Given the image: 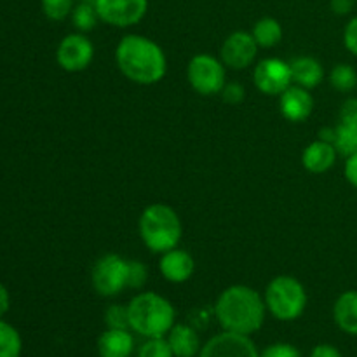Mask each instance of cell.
<instances>
[{"label":"cell","mask_w":357,"mask_h":357,"mask_svg":"<svg viewBox=\"0 0 357 357\" xmlns=\"http://www.w3.org/2000/svg\"><path fill=\"white\" fill-rule=\"evenodd\" d=\"M335 149L340 155L351 157L357 153V126L342 124L335 126Z\"/></svg>","instance_id":"603a6c76"},{"label":"cell","mask_w":357,"mask_h":357,"mask_svg":"<svg viewBox=\"0 0 357 357\" xmlns=\"http://www.w3.org/2000/svg\"><path fill=\"white\" fill-rule=\"evenodd\" d=\"M129 328L145 338L166 337L174 326V307L153 291H143L128 303Z\"/></svg>","instance_id":"3957f363"},{"label":"cell","mask_w":357,"mask_h":357,"mask_svg":"<svg viewBox=\"0 0 357 357\" xmlns=\"http://www.w3.org/2000/svg\"><path fill=\"white\" fill-rule=\"evenodd\" d=\"M279 110L289 122H303L314 110V98L309 89L291 84L282 94H279Z\"/></svg>","instance_id":"4fadbf2b"},{"label":"cell","mask_w":357,"mask_h":357,"mask_svg":"<svg viewBox=\"0 0 357 357\" xmlns=\"http://www.w3.org/2000/svg\"><path fill=\"white\" fill-rule=\"evenodd\" d=\"M344 44L357 58V16L352 17L344 30Z\"/></svg>","instance_id":"1f68e13d"},{"label":"cell","mask_w":357,"mask_h":357,"mask_svg":"<svg viewBox=\"0 0 357 357\" xmlns=\"http://www.w3.org/2000/svg\"><path fill=\"white\" fill-rule=\"evenodd\" d=\"M255 86L267 96H279L293 84L291 66L281 58H265L255 66Z\"/></svg>","instance_id":"9c48e42d"},{"label":"cell","mask_w":357,"mask_h":357,"mask_svg":"<svg viewBox=\"0 0 357 357\" xmlns=\"http://www.w3.org/2000/svg\"><path fill=\"white\" fill-rule=\"evenodd\" d=\"M338 122L357 126V98H347L342 103L340 114H338Z\"/></svg>","instance_id":"4dcf8cb0"},{"label":"cell","mask_w":357,"mask_h":357,"mask_svg":"<svg viewBox=\"0 0 357 357\" xmlns=\"http://www.w3.org/2000/svg\"><path fill=\"white\" fill-rule=\"evenodd\" d=\"M260 357H302L298 349L291 344H274L268 345Z\"/></svg>","instance_id":"f546056e"},{"label":"cell","mask_w":357,"mask_h":357,"mask_svg":"<svg viewBox=\"0 0 357 357\" xmlns=\"http://www.w3.org/2000/svg\"><path fill=\"white\" fill-rule=\"evenodd\" d=\"M100 21L115 28L138 24L149 10V0H94Z\"/></svg>","instance_id":"ba28073f"},{"label":"cell","mask_w":357,"mask_h":357,"mask_svg":"<svg viewBox=\"0 0 357 357\" xmlns=\"http://www.w3.org/2000/svg\"><path fill=\"white\" fill-rule=\"evenodd\" d=\"M94 58V45L84 33H70L63 37L56 51V61L65 72L77 73L86 70Z\"/></svg>","instance_id":"30bf717a"},{"label":"cell","mask_w":357,"mask_h":357,"mask_svg":"<svg viewBox=\"0 0 357 357\" xmlns=\"http://www.w3.org/2000/svg\"><path fill=\"white\" fill-rule=\"evenodd\" d=\"M159 271L166 281L173 282V284H181L194 275L195 261L190 253L180 250V248H173V250L162 253L159 260Z\"/></svg>","instance_id":"5bb4252c"},{"label":"cell","mask_w":357,"mask_h":357,"mask_svg":"<svg viewBox=\"0 0 357 357\" xmlns=\"http://www.w3.org/2000/svg\"><path fill=\"white\" fill-rule=\"evenodd\" d=\"M132 351H135V338L129 330L107 328V331H103L98 338L100 357H131Z\"/></svg>","instance_id":"2e32d148"},{"label":"cell","mask_w":357,"mask_h":357,"mask_svg":"<svg viewBox=\"0 0 357 357\" xmlns=\"http://www.w3.org/2000/svg\"><path fill=\"white\" fill-rule=\"evenodd\" d=\"M91 282L98 295L117 296L122 289L128 288V260L115 253L103 255L94 264Z\"/></svg>","instance_id":"52a82bcc"},{"label":"cell","mask_w":357,"mask_h":357,"mask_svg":"<svg viewBox=\"0 0 357 357\" xmlns=\"http://www.w3.org/2000/svg\"><path fill=\"white\" fill-rule=\"evenodd\" d=\"M337 149L333 143L323 142V139H316L310 143L302 153V164L307 171L314 174H321L330 171L337 162Z\"/></svg>","instance_id":"9a60e30c"},{"label":"cell","mask_w":357,"mask_h":357,"mask_svg":"<svg viewBox=\"0 0 357 357\" xmlns=\"http://www.w3.org/2000/svg\"><path fill=\"white\" fill-rule=\"evenodd\" d=\"M289 66H291L293 84H296V86L305 87V89L310 91L323 82V65L312 56H298V58L289 63Z\"/></svg>","instance_id":"e0dca14e"},{"label":"cell","mask_w":357,"mask_h":357,"mask_svg":"<svg viewBox=\"0 0 357 357\" xmlns=\"http://www.w3.org/2000/svg\"><path fill=\"white\" fill-rule=\"evenodd\" d=\"M138 357H174L173 351H171L167 338H149L145 344L139 347Z\"/></svg>","instance_id":"484cf974"},{"label":"cell","mask_w":357,"mask_h":357,"mask_svg":"<svg viewBox=\"0 0 357 357\" xmlns=\"http://www.w3.org/2000/svg\"><path fill=\"white\" fill-rule=\"evenodd\" d=\"M267 310L279 321H295L307 307V291L293 275H278L265 289Z\"/></svg>","instance_id":"5b68a950"},{"label":"cell","mask_w":357,"mask_h":357,"mask_svg":"<svg viewBox=\"0 0 357 357\" xmlns=\"http://www.w3.org/2000/svg\"><path fill=\"white\" fill-rule=\"evenodd\" d=\"M199 357H260V354L248 335L223 331L201 349Z\"/></svg>","instance_id":"7c38bea8"},{"label":"cell","mask_w":357,"mask_h":357,"mask_svg":"<svg viewBox=\"0 0 357 357\" xmlns=\"http://www.w3.org/2000/svg\"><path fill=\"white\" fill-rule=\"evenodd\" d=\"M167 344L174 357H194L201 352L197 331L188 324H174L167 333Z\"/></svg>","instance_id":"ac0fdd59"},{"label":"cell","mask_w":357,"mask_h":357,"mask_svg":"<svg viewBox=\"0 0 357 357\" xmlns=\"http://www.w3.org/2000/svg\"><path fill=\"white\" fill-rule=\"evenodd\" d=\"M251 35H253L255 40H257L258 47L271 49L281 42L282 26L275 17L265 16V17H260V20L255 23L253 30H251Z\"/></svg>","instance_id":"ffe728a7"},{"label":"cell","mask_w":357,"mask_h":357,"mask_svg":"<svg viewBox=\"0 0 357 357\" xmlns=\"http://www.w3.org/2000/svg\"><path fill=\"white\" fill-rule=\"evenodd\" d=\"M345 178H347V181L352 187L357 188V153L347 157V162H345Z\"/></svg>","instance_id":"836d02e7"},{"label":"cell","mask_w":357,"mask_h":357,"mask_svg":"<svg viewBox=\"0 0 357 357\" xmlns=\"http://www.w3.org/2000/svg\"><path fill=\"white\" fill-rule=\"evenodd\" d=\"M220 94H222L225 103L239 105L243 103L244 96H246V91H244V87L239 82H225V86L220 91Z\"/></svg>","instance_id":"f1b7e54d"},{"label":"cell","mask_w":357,"mask_h":357,"mask_svg":"<svg viewBox=\"0 0 357 357\" xmlns=\"http://www.w3.org/2000/svg\"><path fill=\"white\" fill-rule=\"evenodd\" d=\"M319 139L328 143H333L335 142V128H323L319 131Z\"/></svg>","instance_id":"8d00e7d4"},{"label":"cell","mask_w":357,"mask_h":357,"mask_svg":"<svg viewBox=\"0 0 357 357\" xmlns=\"http://www.w3.org/2000/svg\"><path fill=\"white\" fill-rule=\"evenodd\" d=\"M100 21V16H98V10L96 6H94V0L93 2H84L77 3L72 10V23L75 26L77 31L80 33H87V31L94 30V26L98 24Z\"/></svg>","instance_id":"44dd1931"},{"label":"cell","mask_w":357,"mask_h":357,"mask_svg":"<svg viewBox=\"0 0 357 357\" xmlns=\"http://www.w3.org/2000/svg\"><path fill=\"white\" fill-rule=\"evenodd\" d=\"M258 44L250 31H232L222 44L220 58L223 65L232 70H244L255 61L258 54Z\"/></svg>","instance_id":"8fae6325"},{"label":"cell","mask_w":357,"mask_h":357,"mask_svg":"<svg viewBox=\"0 0 357 357\" xmlns=\"http://www.w3.org/2000/svg\"><path fill=\"white\" fill-rule=\"evenodd\" d=\"M330 84L338 93H351L357 86V72L349 63H338L330 72Z\"/></svg>","instance_id":"cb8c5ba5"},{"label":"cell","mask_w":357,"mask_h":357,"mask_svg":"<svg viewBox=\"0 0 357 357\" xmlns=\"http://www.w3.org/2000/svg\"><path fill=\"white\" fill-rule=\"evenodd\" d=\"M42 13L51 21H63L72 16L73 0H40Z\"/></svg>","instance_id":"d4e9b609"},{"label":"cell","mask_w":357,"mask_h":357,"mask_svg":"<svg viewBox=\"0 0 357 357\" xmlns=\"http://www.w3.org/2000/svg\"><path fill=\"white\" fill-rule=\"evenodd\" d=\"M23 340L13 324L0 319V357H21Z\"/></svg>","instance_id":"7402d4cb"},{"label":"cell","mask_w":357,"mask_h":357,"mask_svg":"<svg viewBox=\"0 0 357 357\" xmlns=\"http://www.w3.org/2000/svg\"><path fill=\"white\" fill-rule=\"evenodd\" d=\"M115 63L124 77L139 86L160 82L167 72V59L162 47L145 35L129 33L115 49Z\"/></svg>","instance_id":"6da1fadb"},{"label":"cell","mask_w":357,"mask_h":357,"mask_svg":"<svg viewBox=\"0 0 357 357\" xmlns=\"http://www.w3.org/2000/svg\"><path fill=\"white\" fill-rule=\"evenodd\" d=\"M356 0H330V7L337 16H347L354 9Z\"/></svg>","instance_id":"d6a6232c"},{"label":"cell","mask_w":357,"mask_h":357,"mask_svg":"<svg viewBox=\"0 0 357 357\" xmlns=\"http://www.w3.org/2000/svg\"><path fill=\"white\" fill-rule=\"evenodd\" d=\"M333 319L344 333L357 337V291L342 293L333 305Z\"/></svg>","instance_id":"d6986e66"},{"label":"cell","mask_w":357,"mask_h":357,"mask_svg":"<svg viewBox=\"0 0 357 357\" xmlns=\"http://www.w3.org/2000/svg\"><path fill=\"white\" fill-rule=\"evenodd\" d=\"M149 281V268L139 260H128V288L142 289Z\"/></svg>","instance_id":"83f0119b"},{"label":"cell","mask_w":357,"mask_h":357,"mask_svg":"<svg viewBox=\"0 0 357 357\" xmlns=\"http://www.w3.org/2000/svg\"><path fill=\"white\" fill-rule=\"evenodd\" d=\"M10 307V295L3 284H0V319L7 314Z\"/></svg>","instance_id":"d590c367"},{"label":"cell","mask_w":357,"mask_h":357,"mask_svg":"<svg viewBox=\"0 0 357 357\" xmlns=\"http://www.w3.org/2000/svg\"><path fill=\"white\" fill-rule=\"evenodd\" d=\"M187 79L192 89L197 91L199 94L213 96V94H218L225 86V65L222 59L201 52L188 61Z\"/></svg>","instance_id":"8992f818"},{"label":"cell","mask_w":357,"mask_h":357,"mask_svg":"<svg viewBox=\"0 0 357 357\" xmlns=\"http://www.w3.org/2000/svg\"><path fill=\"white\" fill-rule=\"evenodd\" d=\"M356 2H357V0H356Z\"/></svg>","instance_id":"74e56055"},{"label":"cell","mask_w":357,"mask_h":357,"mask_svg":"<svg viewBox=\"0 0 357 357\" xmlns=\"http://www.w3.org/2000/svg\"><path fill=\"white\" fill-rule=\"evenodd\" d=\"M105 324L114 330H131L129 328L128 305H110L105 312Z\"/></svg>","instance_id":"4316f807"},{"label":"cell","mask_w":357,"mask_h":357,"mask_svg":"<svg viewBox=\"0 0 357 357\" xmlns=\"http://www.w3.org/2000/svg\"><path fill=\"white\" fill-rule=\"evenodd\" d=\"M310 357H342V354L337 347H333V345L321 344V345H316V347L312 349Z\"/></svg>","instance_id":"e575fe53"},{"label":"cell","mask_w":357,"mask_h":357,"mask_svg":"<svg viewBox=\"0 0 357 357\" xmlns=\"http://www.w3.org/2000/svg\"><path fill=\"white\" fill-rule=\"evenodd\" d=\"M139 237L152 253H166L178 248L183 234V225L171 206L157 202L143 209L138 220Z\"/></svg>","instance_id":"277c9868"},{"label":"cell","mask_w":357,"mask_h":357,"mask_svg":"<svg viewBox=\"0 0 357 357\" xmlns=\"http://www.w3.org/2000/svg\"><path fill=\"white\" fill-rule=\"evenodd\" d=\"M265 300L257 289L244 284H234L223 289L215 303V316L225 331L253 335L264 326Z\"/></svg>","instance_id":"7a4b0ae2"}]
</instances>
